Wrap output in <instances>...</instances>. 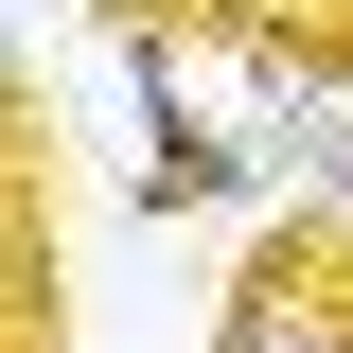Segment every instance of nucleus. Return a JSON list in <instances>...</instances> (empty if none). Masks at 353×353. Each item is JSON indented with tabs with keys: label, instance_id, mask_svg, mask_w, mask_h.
Instances as JSON below:
<instances>
[{
	"label": "nucleus",
	"instance_id": "f257e3e1",
	"mask_svg": "<svg viewBox=\"0 0 353 353\" xmlns=\"http://www.w3.org/2000/svg\"><path fill=\"white\" fill-rule=\"evenodd\" d=\"M212 353H353V283L301 248V230H265L248 283H230V318H212Z\"/></svg>",
	"mask_w": 353,
	"mask_h": 353
}]
</instances>
